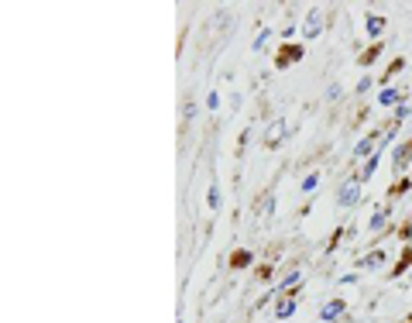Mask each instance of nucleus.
<instances>
[{"label":"nucleus","instance_id":"obj_1","mask_svg":"<svg viewBox=\"0 0 412 323\" xmlns=\"http://www.w3.org/2000/svg\"><path fill=\"white\" fill-rule=\"evenodd\" d=\"M358 200H361V179H347L340 186V206H354Z\"/></svg>","mask_w":412,"mask_h":323},{"label":"nucleus","instance_id":"obj_2","mask_svg":"<svg viewBox=\"0 0 412 323\" xmlns=\"http://www.w3.org/2000/svg\"><path fill=\"white\" fill-rule=\"evenodd\" d=\"M320 28H323V21H320V14L313 10V14L306 17V31H302V35H306V38H316V35H320Z\"/></svg>","mask_w":412,"mask_h":323},{"label":"nucleus","instance_id":"obj_3","mask_svg":"<svg viewBox=\"0 0 412 323\" xmlns=\"http://www.w3.org/2000/svg\"><path fill=\"white\" fill-rule=\"evenodd\" d=\"M340 313H344V303H340V299H333V303H327V306H323V313H320V317H323V320H337Z\"/></svg>","mask_w":412,"mask_h":323},{"label":"nucleus","instance_id":"obj_4","mask_svg":"<svg viewBox=\"0 0 412 323\" xmlns=\"http://www.w3.org/2000/svg\"><path fill=\"white\" fill-rule=\"evenodd\" d=\"M286 127H288L286 121H275V127L268 131V145H279V141H282V134H286Z\"/></svg>","mask_w":412,"mask_h":323},{"label":"nucleus","instance_id":"obj_5","mask_svg":"<svg viewBox=\"0 0 412 323\" xmlns=\"http://www.w3.org/2000/svg\"><path fill=\"white\" fill-rule=\"evenodd\" d=\"M292 313H295V303H292V299H282V303H279V310H275V317H282V320H286V317H292Z\"/></svg>","mask_w":412,"mask_h":323},{"label":"nucleus","instance_id":"obj_6","mask_svg":"<svg viewBox=\"0 0 412 323\" xmlns=\"http://www.w3.org/2000/svg\"><path fill=\"white\" fill-rule=\"evenodd\" d=\"M395 100H399V93H395V89H385V93L378 96V103H381V107H392Z\"/></svg>","mask_w":412,"mask_h":323},{"label":"nucleus","instance_id":"obj_7","mask_svg":"<svg viewBox=\"0 0 412 323\" xmlns=\"http://www.w3.org/2000/svg\"><path fill=\"white\" fill-rule=\"evenodd\" d=\"M381 28H385V21H381V17H368V35H378Z\"/></svg>","mask_w":412,"mask_h":323},{"label":"nucleus","instance_id":"obj_8","mask_svg":"<svg viewBox=\"0 0 412 323\" xmlns=\"http://www.w3.org/2000/svg\"><path fill=\"white\" fill-rule=\"evenodd\" d=\"M316 182H320V175H306V179H302V189H306V193H309V189H313V186H316Z\"/></svg>","mask_w":412,"mask_h":323},{"label":"nucleus","instance_id":"obj_9","mask_svg":"<svg viewBox=\"0 0 412 323\" xmlns=\"http://www.w3.org/2000/svg\"><path fill=\"white\" fill-rule=\"evenodd\" d=\"M381 224H385V210H378V213H374V220H371V231H378Z\"/></svg>","mask_w":412,"mask_h":323},{"label":"nucleus","instance_id":"obj_10","mask_svg":"<svg viewBox=\"0 0 412 323\" xmlns=\"http://www.w3.org/2000/svg\"><path fill=\"white\" fill-rule=\"evenodd\" d=\"M381 261H385V258H381V251H378V254H371V258H368V261H365V265H371V268H378Z\"/></svg>","mask_w":412,"mask_h":323},{"label":"nucleus","instance_id":"obj_11","mask_svg":"<svg viewBox=\"0 0 412 323\" xmlns=\"http://www.w3.org/2000/svg\"><path fill=\"white\" fill-rule=\"evenodd\" d=\"M209 206H220V189H216V186L209 189Z\"/></svg>","mask_w":412,"mask_h":323},{"label":"nucleus","instance_id":"obj_12","mask_svg":"<svg viewBox=\"0 0 412 323\" xmlns=\"http://www.w3.org/2000/svg\"><path fill=\"white\" fill-rule=\"evenodd\" d=\"M358 155H371V141H368V138H365V141L358 145Z\"/></svg>","mask_w":412,"mask_h":323},{"label":"nucleus","instance_id":"obj_13","mask_svg":"<svg viewBox=\"0 0 412 323\" xmlns=\"http://www.w3.org/2000/svg\"><path fill=\"white\" fill-rule=\"evenodd\" d=\"M374 168H378V159H374V155H371V162H368V165H365V175H371V172H374Z\"/></svg>","mask_w":412,"mask_h":323},{"label":"nucleus","instance_id":"obj_14","mask_svg":"<svg viewBox=\"0 0 412 323\" xmlns=\"http://www.w3.org/2000/svg\"><path fill=\"white\" fill-rule=\"evenodd\" d=\"M295 282H299V272H292V275H288L286 282H282V289H288V285H295Z\"/></svg>","mask_w":412,"mask_h":323}]
</instances>
